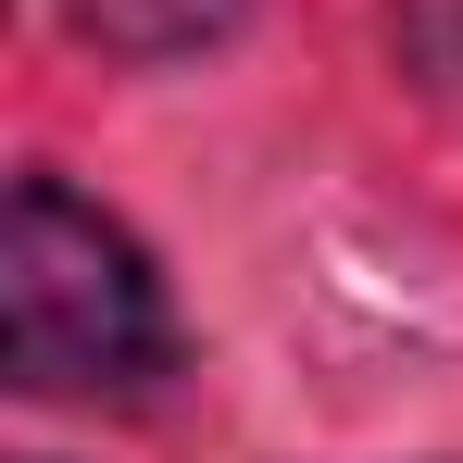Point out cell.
<instances>
[{
	"mask_svg": "<svg viewBox=\"0 0 463 463\" xmlns=\"http://www.w3.org/2000/svg\"><path fill=\"white\" fill-rule=\"evenodd\" d=\"M0 364L25 401H76V388H151L175 364V313H163L151 250L76 201L63 175H13L0 213Z\"/></svg>",
	"mask_w": 463,
	"mask_h": 463,
	"instance_id": "6da1fadb",
	"label": "cell"
},
{
	"mask_svg": "<svg viewBox=\"0 0 463 463\" xmlns=\"http://www.w3.org/2000/svg\"><path fill=\"white\" fill-rule=\"evenodd\" d=\"M100 51H138V63H163V51H201V38H226L238 0H63Z\"/></svg>",
	"mask_w": 463,
	"mask_h": 463,
	"instance_id": "7a4b0ae2",
	"label": "cell"
}]
</instances>
